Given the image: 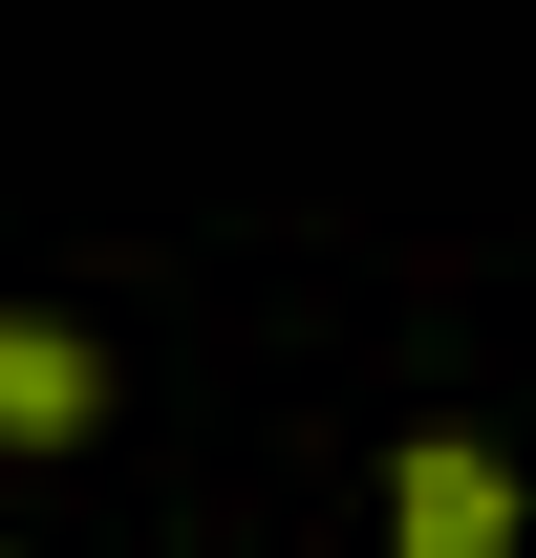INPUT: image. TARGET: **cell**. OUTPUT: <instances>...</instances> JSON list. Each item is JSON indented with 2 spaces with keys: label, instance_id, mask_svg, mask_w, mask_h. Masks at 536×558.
Segmentation results:
<instances>
[{
  "label": "cell",
  "instance_id": "cell-1",
  "mask_svg": "<svg viewBox=\"0 0 536 558\" xmlns=\"http://www.w3.org/2000/svg\"><path fill=\"white\" fill-rule=\"evenodd\" d=\"M387 558H515V451L494 429H407L387 451Z\"/></svg>",
  "mask_w": 536,
  "mask_h": 558
},
{
  "label": "cell",
  "instance_id": "cell-2",
  "mask_svg": "<svg viewBox=\"0 0 536 558\" xmlns=\"http://www.w3.org/2000/svg\"><path fill=\"white\" fill-rule=\"evenodd\" d=\"M108 429V344L44 323V301H0V451H86Z\"/></svg>",
  "mask_w": 536,
  "mask_h": 558
}]
</instances>
